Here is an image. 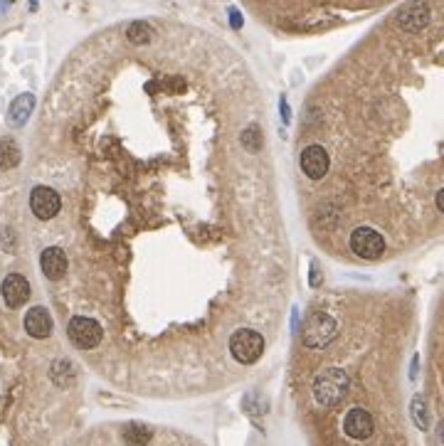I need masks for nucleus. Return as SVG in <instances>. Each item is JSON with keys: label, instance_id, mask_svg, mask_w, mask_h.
Segmentation results:
<instances>
[{"label": "nucleus", "instance_id": "obj_1", "mask_svg": "<svg viewBox=\"0 0 444 446\" xmlns=\"http://www.w3.org/2000/svg\"><path fill=\"white\" fill-rule=\"evenodd\" d=\"M313 399L323 407H333L348 394V375L341 368H326L313 378Z\"/></svg>", "mask_w": 444, "mask_h": 446}, {"label": "nucleus", "instance_id": "obj_2", "mask_svg": "<svg viewBox=\"0 0 444 446\" xmlns=\"http://www.w3.org/2000/svg\"><path fill=\"white\" fill-rule=\"evenodd\" d=\"M338 333V323L326 311H316L306 318L301 328V340L306 348H326Z\"/></svg>", "mask_w": 444, "mask_h": 446}, {"label": "nucleus", "instance_id": "obj_3", "mask_svg": "<svg viewBox=\"0 0 444 446\" xmlns=\"http://www.w3.org/2000/svg\"><path fill=\"white\" fill-rule=\"evenodd\" d=\"M229 353L237 363L242 365H252L262 358L264 353V338L252 328H239L232 333L229 338Z\"/></svg>", "mask_w": 444, "mask_h": 446}, {"label": "nucleus", "instance_id": "obj_4", "mask_svg": "<svg viewBox=\"0 0 444 446\" xmlns=\"http://www.w3.org/2000/svg\"><path fill=\"white\" fill-rule=\"evenodd\" d=\"M67 335L79 350H92L102 343L104 330L94 318H87V315H74L67 325Z\"/></svg>", "mask_w": 444, "mask_h": 446}, {"label": "nucleus", "instance_id": "obj_5", "mask_svg": "<svg viewBox=\"0 0 444 446\" xmlns=\"http://www.w3.org/2000/svg\"><path fill=\"white\" fill-rule=\"evenodd\" d=\"M351 249L361 259H378L385 252V239L371 227H356L351 234Z\"/></svg>", "mask_w": 444, "mask_h": 446}, {"label": "nucleus", "instance_id": "obj_6", "mask_svg": "<svg viewBox=\"0 0 444 446\" xmlns=\"http://www.w3.org/2000/svg\"><path fill=\"white\" fill-rule=\"evenodd\" d=\"M59 207H62V200L47 185H37L30 193V210H32V215L37 219H52L59 212Z\"/></svg>", "mask_w": 444, "mask_h": 446}, {"label": "nucleus", "instance_id": "obj_7", "mask_svg": "<svg viewBox=\"0 0 444 446\" xmlns=\"http://www.w3.org/2000/svg\"><path fill=\"white\" fill-rule=\"evenodd\" d=\"M397 28L405 30V32H420L422 28H427L430 23V8L427 3L417 0V3H410L397 13Z\"/></svg>", "mask_w": 444, "mask_h": 446}, {"label": "nucleus", "instance_id": "obj_8", "mask_svg": "<svg viewBox=\"0 0 444 446\" xmlns=\"http://www.w3.org/2000/svg\"><path fill=\"white\" fill-rule=\"evenodd\" d=\"M373 429H376L373 417L361 407H353L351 412L346 414V419H343V432H346V437L356 439V442H366L373 434Z\"/></svg>", "mask_w": 444, "mask_h": 446}, {"label": "nucleus", "instance_id": "obj_9", "mask_svg": "<svg viewBox=\"0 0 444 446\" xmlns=\"http://www.w3.org/2000/svg\"><path fill=\"white\" fill-rule=\"evenodd\" d=\"M299 163H301V170H304V175H306V178H311V180L326 178V173H328V153H326V148H323V146H308L301 153Z\"/></svg>", "mask_w": 444, "mask_h": 446}, {"label": "nucleus", "instance_id": "obj_10", "mask_svg": "<svg viewBox=\"0 0 444 446\" xmlns=\"http://www.w3.org/2000/svg\"><path fill=\"white\" fill-rule=\"evenodd\" d=\"M0 294H3L5 303H8L10 308H20V306L30 299V282L23 277V274H8Z\"/></svg>", "mask_w": 444, "mask_h": 446}, {"label": "nucleus", "instance_id": "obj_11", "mask_svg": "<svg viewBox=\"0 0 444 446\" xmlns=\"http://www.w3.org/2000/svg\"><path fill=\"white\" fill-rule=\"evenodd\" d=\"M40 269L49 282H59L67 274V254L59 247H47L40 254Z\"/></svg>", "mask_w": 444, "mask_h": 446}, {"label": "nucleus", "instance_id": "obj_12", "mask_svg": "<svg viewBox=\"0 0 444 446\" xmlns=\"http://www.w3.org/2000/svg\"><path fill=\"white\" fill-rule=\"evenodd\" d=\"M25 330H28V335H32L37 340L47 338L52 333V315H49V311L44 306H32L25 313Z\"/></svg>", "mask_w": 444, "mask_h": 446}, {"label": "nucleus", "instance_id": "obj_13", "mask_svg": "<svg viewBox=\"0 0 444 446\" xmlns=\"http://www.w3.org/2000/svg\"><path fill=\"white\" fill-rule=\"evenodd\" d=\"M32 109H35L32 94H20V97H15L13 104H10L8 121L13 123V126H25L28 119H30V114H32Z\"/></svg>", "mask_w": 444, "mask_h": 446}, {"label": "nucleus", "instance_id": "obj_14", "mask_svg": "<svg viewBox=\"0 0 444 446\" xmlns=\"http://www.w3.org/2000/svg\"><path fill=\"white\" fill-rule=\"evenodd\" d=\"M20 148L13 138H0V168H15L20 163Z\"/></svg>", "mask_w": 444, "mask_h": 446}, {"label": "nucleus", "instance_id": "obj_15", "mask_svg": "<svg viewBox=\"0 0 444 446\" xmlns=\"http://www.w3.org/2000/svg\"><path fill=\"white\" fill-rule=\"evenodd\" d=\"M126 37L131 44H148L153 40V30L148 23H143V20H136V23H131L126 28Z\"/></svg>", "mask_w": 444, "mask_h": 446}, {"label": "nucleus", "instance_id": "obj_16", "mask_svg": "<svg viewBox=\"0 0 444 446\" xmlns=\"http://www.w3.org/2000/svg\"><path fill=\"white\" fill-rule=\"evenodd\" d=\"M74 368L69 360H57V363L52 365V370H49V378L54 380V382L59 385V387H64V385H72L74 382Z\"/></svg>", "mask_w": 444, "mask_h": 446}, {"label": "nucleus", "instance_id": "obj_17", "mask_svg": "<svg viewBox=\"0 0 444 446\" xmlns=\"http://www.w3.org/2000/svg\"><path fill=\"white\" fill-rule=\"evenodd\" d=\"M124 439L131 446H146L148 439H151V429L143 427V424H128V427L124 429Z\"/></svg>", "mask_w": 444, "mask_h": 446}, {"label": "nucleus", "instance_id": "obj_18", "mask_svg": "<svg viewBox=\"0 0 444 446\" xmlns=\"http://www.w3.org/2000/svg\"><path fill=\"white\" fill-rule=\"evenodd\" d=\"M412 419H415V424L420 429H427L430 427V414H427V402L425 397H420L417 394L415 399H412Z\"/></svg>", "mask_w": 444, "mask_h": 446}, {"label": "nucleus", "instance_id": "obj_19", "mask_svg": "<svg viewBox=\"0 0 444 446\" xmlns=\"http://www.w3.org/2000/svg\"><path fill=\"white\" fill-rule=\"evenodd\" d=\"M239 141H242V146L247 148V150H259L262 148V143H264V138H262V131H259L257 126H247L242 131V136H239Z\"/></svg>", "mask_w": 444, "mask_h": 446}, {"label": "nucleus", "instance_id": "obj_20", "mask_svg": "<svg viewBox=\"0 0 444 446\" xmlns=\"http://www.w3.org/2000/svg\"><path fill=\"white\" fill-rule=\"evenodd\" d=\"M229 23H232V28H242V18L237 10H229Z\"/></svg>", "mask_w": 444, "mask_h": 446}, {"label": "nucleus", "instance_id": "obj_21", "mask_svg": "<svg viewBox=\"0 0 444 446\" xmlns=\"http://www.w3.org/2000/svg\"><path fill=\"white\" fill-rule=\"evenodd\" d=\"M437 207H440L442 212H444V190H440V193H437Z\"/></svg>", "mask_w": 444, "mask_h": 446}, {"label": "nucleus", "instance_id": "obj_22", "mask_svg": "<svg viewBox=\"0 0 444 446\" xmlns=\"http://www.w3.org/2000/svg\"><path fill=\"white\" fill-rule=\"evenodd\" d=\"M440 437H442V442H444V422L440 424Z\"/></svg>", "mask_w": 444, "mask_h": 446}, {"label": "nucleus", "instance_id": "obj_23", "mask_svg": "<svg viewBox=\"0 0 444 446\" xmlns=\"http://www.w3.org/2000/svg\"><path fill=\"white\" fill-rule=\"evenodd\" d=\"M35 3H37V0H32V8H35Z\"/></svg>", "mask_w": 444, "mask_h": 446}, {"label": "nucleus", "instance_id": "obj_24", "mask_svg": "<svg viewBox=\"0 0 444 446\" xmlns=\"http://www.w3.org/2000/svg\"><path fill=\"white\" fill-rule=\"evenodd\" d=\"M8 3H13V0H8Z\"/></svg>", "mask_w": 444, "mask_h": 446}]
</instances>
